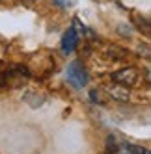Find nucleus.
Here are the masks:
<instances>
[{
  "label": "nucleus",
  "instance_id": "f257e3e1",
  "mask_svg": "<svg viewBox=\"0 0 151 154\" xmlns=\"http://www.w3.org/2000/svg\"><path fill=\"white\" fill-rule=\"evenodd\" d=\"M67 80L75 87H84L86 85V82H88V74H86L82 63H79V61L69 63V67H67Z\"/></svg>",
  "mask_w": 151,
  "mask_h": 154
},
{
  "label": "nucleus",
  "instance_id": "f03ea898",
  "mask_svg": "<svg viewBox=\"0 0 151 154\" xmlns=\"http://www.w3.org/2000/svg\"><path fill=\"white\" fill-rule=\"evenodd\" d=\"M136 80H138V69H134V67H123L120 71H114L112 72V82L127 85V87L134 85Z\"/></svg>",
  "mask_w": 151,
  "mask_h": 154
},
{
  "label": "nucleus",
  "instance_id": "7ed1b4c3",
  "mask_svg": "<svg viewBox=\"0 0 151 154\" xmlns=\"http://www.w3.org/2000/svg\"><path fill=\"white\" fill-rule=\"evenodd\" d=\"M77 41H79V35H77V32H75V28H69L66 34H63L62 37V50L69 54L75 50V47H77Z\"/></svg>",
  "mask_w": 151,
  "mask_h": 154
},
{
  "label": "nucleus",
  "instance_id": "20e7f679",
  "mask_svg": "<svg viewBox=\"0 0 151 154\" xmlns=\"http://www.w3.org/2000/svg\"><path fill=\"white\" fill-rule=\"evenodd\" d=\"M108 93L112 95L114 100H129V87L127 85H121V84H117V85H110L108 87Z\"/></svg>",
  "mask_w": 151,
  "mask_h": 154
},
{
  "label": "nucleus",
  "instance_id": "39448f33",
  "mask_svg": "<svg viewBox=\"0 0 151 154\" xmlns=\"http://www.w3.org/2000/svg\"><path fill=\"white\" fill-rule=\"evenodd\" d=\"M125 149H127L129 154H149L144 147H140V145H131V143H127Z\"/></svg>",
  "mask_w": 151,
  "mask_h": 154
}]
</instances>
